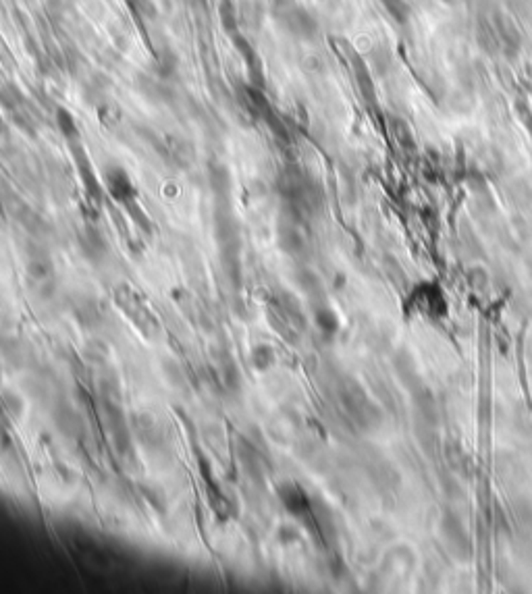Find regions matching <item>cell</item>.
<instances>
[{
	"label": "cell",
	"mask_w": 532,
	"mask_h": 594,
	"mask_svg": "<svg viewBox=\"0 0 532 594\" xmlns=\"http://www.w3.org/2000/svg\"><path fill=\"white\" fill-rule=\"evenodd\" d=\"M416 312L425 314L428 318H445L449 308H447V299L445 293L441 291V287L437 283H422L418 285L408 301Z\"/></svg>",
	"instance_id": "obj_1"
},
{
	"label": "cell",
	"mask_w": 532,
	"mask_h": 594,
	"mask_svg": "<svg viewBox=\"0 0 532 594\" xmlns=\"http://www.w3.org/2000/svg\"><path fill=\"white\" fill-rule=\"evenodd\" d=\"M272 362H275V355L270 353L268 347H258V350H254V364H256L260 370H266Z\"/></svg>",
	"instance_id": "obj_7"
},
{
	"label": "cell",
	"mask_w": 532,
	"mask_h": 594,
	"mask_svg": "<svg viewBox=\"0 0 532 594\" xmlns=\"http://www.w3.org/2000/svg\"><path fill=\"white\" fill-rule=\"evenodd\" d=\"M279 23L295 38H312L319 29L316 19L297 4H287L279 9Z\"/></svg>",
	"instance_id": "obj_2"
},
{
	"label": "cell",
	"mask_w": 532,
	"mask_h": 594,
	"mask_svg": "<svg viewBox=\"0 0 532 594\" xmlns=\"http://www.w3.org/2000/svg\"><path fill=\"white\" fill-rule=\"evenodd\" d=\"M316 323H319V326L324 330V333H335L337 330V316L331 312V310H320L319 314H316Z\"/></svg>",
	"instance_id": "obj_5"
},
{
	"label": "cell",
	"mask_w": 532,
	"mask_h": 594,
	"mask_svg": "<svg viewBox=\"0 0 532 594\" xmlns=\"http://www.w3.org/2000/svg\"><path fill=\"white\" fill-rule=\"evenodd\" d=\"M107 183L115 200L125 204V202H132L135 198V189H133L132 181H129V177L123 168L112 166L110 171H107Z\"/></svg>",
	"instance_id": "obj_3"
},
{
	"label": "cell",
	"mask_w": 532,
	"mask_h": 594,
	"mask_svg": "<svg viewBox=\"0 0 532 594\" xmlns=\"http://www.w3.org/2000/svg\"><path fill=\"white\" fill-rule=\"evenodd\" d=\"M58 125H60V129H63V134L65 135H75L78 131V127H75V121H73V117L67 112V110H58Z\"/></svg>",
	"instance_id": "obj_8"
},
{
	"label": "cell",
	"mask_w": 532,
	"mask_h": 594,
	"mask_svg": "<svg viewBox=\"0 0 532 594\" xmlns=\"http://www.w3.org/2000/svg\"><path fill=\"white\" fill-rule=\"evenodd\" d=\"M127 4L132 6V11L135 15L154 17V4H152L150 0H127Z\"/></svg>",
	"instance_id": "obj_6"
},
{
	"label": "cell",
	"mask_w": 532,
	"mask_h": 594,
	"mask_svg": "<svg viewBox=\"0 0 532 594\" xmlns=\"http://www.w3.org/2000/svg\"><path fill=\"white\" fill-rule=\"evenodd\" d=\"M381 4L398 23H405L410 19V4L405 0H381Z\"/></svg>",
	"instance_id": "obj_4"
}]
</instances>
